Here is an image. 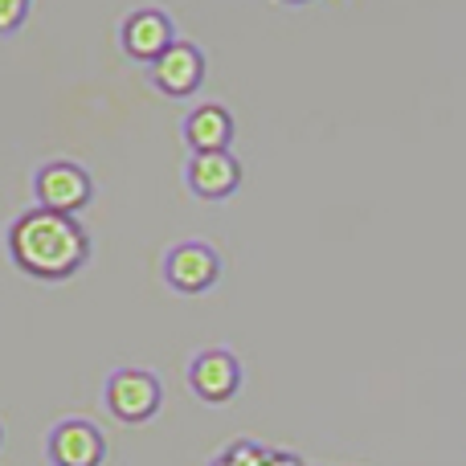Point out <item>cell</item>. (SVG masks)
I'll use <instances>...</instances> for the list:
<instances>
[{
    "instance_id": "ba28073f",
    "label": "cell",
    "mask_w": 466,
    "mask_h": 466,
    "mask_svg": "<svg viewBox=\"0 0 466 466\" xmlns=\"http://www.w3.org/2000/svg\"><path fill=\"white\" fill-rule=\"evenodd\" d=\"M185 180L201 201H226L241 188V164L233 152H193Z\"/></svg>"
},
{
    "instance_id": "6da1fadb",
    "label": "cell",
    "mask_w": 466,
    "mask_h": 466,
    "mask_svg": "<svg viewBox=\"0 0 466 466\" xmlns=\"http://www.w3.org/2000/svg\"><path fill=\"white\" fill-rule=\"evenodd\" d=\"M8 254L16 270L37 282H66L86 266L90 233L74 213H54L33 205L8 226Z\"/></svg>"
},
{
    "instance_id": "3957f363",
    "label": "cell",
    "mask_w": 466,
    "mask_h": 466,
    "mask_svg": "<svg viewBox=\"0 0 466 466\" xmlns=\"http://www.w3.org/2000/svg\"><path fill=\"white\" fill-rule=\"evenodd\" d=\"M33 197H37L41 209L82 213L95 201V180L74 160H49V164H41L37 177H33Z\"/></svg>"
},
{
    "instance_id": "5bb4252c",
    "label": "cell",
    "mask_w": 466,
    "mask_h": 466,
    "mask_svg": "<svg viewBox=\"0 0 466 466\" xmlns=\"http://www.w3.org/2000/svg\"><path fill=\"white\" fill-rule=\"evenodd\" d=\"M209 466H229V462H226V459H213V462H209Z\"/></svg>"
},
{
    "instance_id": "8992f818",
    "label": "cell",
    "mask_w": 466,
    "mask_h": 466,
    "mask_svg": "<svg viewBox=\"0 0 466 466\" xmlns=\"http://www.w3.org/2000/svg\"><path fill=\"white\" fill-rule=\"evenodd\" d=\"M188 389L205 405H229L241 393V360L229 348H205L188 364Z\"/></svg>"
},
{
    "instance_id": "277c9868",
    "label": "cell",
    "mask_w": 466,
    "mask_h": 466,
    "mask_svg": "<svg viewBox=\"0 0 466 466\" xmlns=\"http://www.w3.org/2000/svg\"><path fill=\"white\" fill-rule=\"evenodd\" d=\"M164 279L177 295H205L221 279V254L209 241H180L164 258Z\"/></svg>"
},
{
    "instance_id": "9c48e42d",
    "label": "cell",
    "mask_w": 466,
    "mask_h": 466,
    "mask_svg": "<svg viewBox=\"0 0 466 466\" xmlns=\"http://www.w3.org/2000/svg\"><path fill=\"white\" fill-rule=\"evenodd\" d=\"M152 82L160 95L188 98L205 82V54L193 46V41H177L160 62H152Z\"/></svg>"
},
{
    "instance_id": "30bf717a",
    "label": "cell",
    "mask_w": 466,
    "mask_h": 466,
    "mask_svg": "<svg viewBox=\"0 0 466 466\" xmlns=\"http://www.w3.org/2000/svg\"><path fill=\"white\" fill-rule=\"evenodd\" d=\"M185 144L193 152H229L233 144V115L221 103H201L185 115Z\"/></svg>"
},
{
    "instance_id": "5b68a950",
    "label": "cell",
    "mask_w": 466,
    "mask_h": 466,
    "mask_svg": "<svg viewBox=\"0 0 466 466\" xmlns=\"http://www.w3.org/2000/svg\"><path fill=\"white\" fill-rule=\"evenodd\" d=\"M119 41H123V54L131 62H160L172 46H177V25L164 8H136V13L123 16V29H119Z\"/></svg>"
},
{
    "instance_id": "9a60e30c",
    "label": "cell",
    "mask_w": 466,
    "mask_h": 466,
    "mask_svg": "<svg viewBox=\"0 0 466 466\" xmlns=\"http://www.w3.org/2000/svg\"><path fill=\"white\" fill-rule=\"evenodd\" d=\"M290 5H303V0H290Z\"/></svg>"
},
{
    "instance_id": "7c38bea8",
    "label": "cell",
    "mask_w": 466,
    "mask_h": 466,
    "mask_svg": "<svg viewBox=\"0 0 466 466\" xmlns=\"http://www.w3.org/2000/svg\"><path fill=\"white\" fill-rule=\"evenodd\" d=\"M33 0H0V33H16L25 25V16H29Z\"/></svg>"
},
{
    "instance_id": "4fadbf2b",
    "label": "cell",
    "mask_w": 466,
    "mask_h": 466,
    "mask_svg": "<svg viewBox=\"0 0 466 466\" xmlns=\"http://www.w3.org/2000/svg\"><path fill=\"white\" fill-rule=\"evenodd\" d=\"M266 466H303V462H299L295 454H287V451H270V462Z\"/></svg>"
},
{
    "instance_id": "7a4b0ae2",
    "label": "cell",
    "mask_w": 466,
    "mask_h": 466,
    "mask_svg": "<svg viewBox=\"0 0 466 466\" xmlns=\"http://www.w3.org/2000/svg\"><path fill=\"white\" fill-rule=\"evenodd\" d=\"M103 401L115 421H123V426H144V421H152L156 413H160L164 385H160V377L147 369H119L106 380Z\"/></svg>"
},
{
    "instance_id": "52a82bcc",
    "label": "cell",
    "mask_w": 466,
    "mask_h": 466,
    "mask_svg": "<svg viewBox=\"0 0 466 466\" xmlns=\"http://www.w3.org/2000/svg\"><path fill=\"white\" fill-rule=\"evenodd\" d=\"M46 454L54 466H103L106 462V438L98 426L82 418L57 421L46 438Z\"/></svg>"
},
{
    "instance_id": "8fae6325",
    "label": "cell",
    "mask_w": 466,
    "mask_h": 466,
    "mask_svg": "<svg viewBox=\"0 0 466 466\" xmlns=\"http://www.w3.org/2000/svg\"><path fill=\"white\" fill-rule=\"evenodd\" d=\"M221 459L229 466H266L270 462V451H262V446H254V442H233Z\"/></svg>"
}]
</instances>
